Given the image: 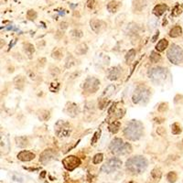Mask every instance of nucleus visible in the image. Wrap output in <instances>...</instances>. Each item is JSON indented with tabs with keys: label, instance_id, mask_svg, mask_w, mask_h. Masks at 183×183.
I'll return each instance as SVG.
<instances>
[{
	"label": "nucleus",
	"instance_id": "obj_1",
	"mask_svg": "<svg viewBox=\"0 0 183 183\" xmlns=\"http://www.w3.org/2000/svg\"><path fill=\"white\" fill-rule=\"evenodd\" d=\"M147 164L148 163L146 158L142 156H136V157L130 158L127 161L126 166L129 172H131L134 175H138L143 173L146 169Z\"/></svg>",
	"mask_w": 183,
	"mask_h": 183
},
{
	"label": "nucleus",
	"instance_id": "obj_2",
	"mask_svg": "<svg viewBox=\"0 0 183 183\" xmlns=\"http://www.w3.org/2000/svg\"><path fill=\"white\" fill-rule=\"evenodd\" d=\"M144 127L140 121L132 120L124 129V135L127 138L136 141L138 140L143 135Z\"/></svg>",
	"mask_w": 183,
	"mask_h": 183
},
{
	"label": "nucleus",
	"instance_id": "obj_3",
	"mask_svg": "<svg viewBox=\"0 0 183 183\" xmlns=\"http://www.w3.org/2000/svg\"><path fill=\"white\" fill-rule=\"evenodd\" d=\"M109 148L114 155H126L132 152L131 145L129 143H125L121 138H114L111 142Z\"/></svg>",
	"mask_w": 183,
	"mask_h": 183
},
{
	"label": "nucleus",
	"instance_id": "obj_4",
	"mask_svg": "<svg viewBox=\"0 0 183 183\" xmlns=\"http://www.w3.org/2000/svg\"><path fill=\"white\" fill-rule=\"evenodd\" d=\"M150 97V91L145 85H139L136 89L135 93L133 95L132 100L133 103L136 104H146L149 101Z\"/></svg>",
	"mask_w": 183,
	"mask_h": 183
},
{
	"label": "nucleus",
	"instance_id": "obj_5",
	"mask_svg": "<svg viewBox=\"0 0 183 183\" xmlns=\"http://www.w3.org/2000/svg\"><path fill=\"white\" fill-rule=\"evenodd\" d=\"M168 59L173 64H180L183 63V49L176 44H172L167 52Z\"/></svg>",
	"mask_w": 183,
	"mask_h": 183
},
{
	"label": "nucleus",
	"instance_id": "obj_6",
	"mask_svg": "<svg viewBox=\"0 0 183 183\" xmlns=\"http://www.w3.org/2000/svg\"><path fill=\"white\" fill-rule=\"evenodd\" d=\"M147 74H148V78L152 82H153L154 83L160 84L161 82H163L166 80L167 74H168V71L165 68L157 67V68L150 69L148 71Z\"/></svg>",
	"mask_w": 183,
	"mask_h": 183
},
{
	"label": "nucleus",
	"instance_id": "obj_7",
	"mask_svg": "<svg viewBox=\"0 0 183 183\" xmlns=\"http://www.w3.org/2000/svg\"><path fill=\"white\" fill-rule=\"evenodd\" d=\"M72 127L69 123L63 120H59L55 125V134L59 138H65L70 136Z\"/></svg>",
	"mask_w": 183,
	"mask_h": 183
},
{
	"label": "nucleus",
	"instance_id": "obj_8",
	"mask_svg": "<svg viewBox=\"0 0 183 183\" xmlns=\"http://www.w3.org/2000/svg\"><path fill=\"white\" fill-rule=\"evenodd\" d=\"M122 165V161L117 158H113L107 160L101 168V172L103 173H112L118 169Z\"/></svg>",
	"mask_w": 183,
	"mask_h": 183
},
{
	"label": "nucleus",
	"instance_id": "obj_9",
	"mask_svg": "<svg viewBox=\"0 0 183 183\" xmlns=\"http://www.w3.org/2000/svg\"><path fill=\"white\" fill-rule=\"evenodd\" d=\"M100 87V81L95 77H88L84 82L83 90L88 92L89 94H95Z\"/></svg>",
	"mask_w": 183,
	"mask_h": 183
},
{
	"label": "nucleus",
	"instance_id": "obj_10",
	"mask_svg": "<svg viewBox=\"0 0 183 183\" xmlns=\"http://www.w3.org/2000/svg\"><path fill=\"white\" fill-rule=\"evenodd\" d=\"M63 164L67 170L72 171L81 165V159L75 156H68L63 159Z\"/></svg>",
	"mask_w": 183,
	"mask_h": 183
},
{
	"label": "nucleus",
	"instance_id": "obj_11",
	"mask_svg": "<svg viewBox=\"0 0 183 183\" xmlns=\"http://www.w3.org/2000/svg\"><path fill=\"white\" fill-rule=\"evenodd\" d=\"M55 157H56V152L53 149L49 148V149L44 150L42 153L40 154V161L43 165H45L48 162H50L51 159H55Z\"/></svg>",
	"mask_w": 183,
	"mask_h": 183
},
{
	"label": "nucleus",
	"instance_id": "obj_12",
	"mask_svg": "<svg viewBox=\"0 0 183 183\" xmlns=\"http://www.w3.org/2000/svg\"><path fill=\"white\" fill-rule=\"evenodd\" d=\"M90 26H91L92 30H93L95 33L98 34V33H100L102 30L105 27L106 25H105V23H104V21H102V20H99V19H93V20L90 21Z\"/></svg>",
	"mask_w": 183,
	"mask_h": 183
},
{
	"label": "nucleus",
	"instance_id": "obj_13",
	"mask_svg": "<svg viewBox=\"0 0 183 183\" xmlns=\"http://www.w3.org/2000/svg\"><path fill=\"white\" fill-rule=\"evenodd\" d=\"M18 159L21 161H30L35 159V154L33 152L27 150H23L18 154Z\"/></svg>",
	"mask_w": 183,
	"mask_h": 183
},
{
	"label": "nucleus",
	"instance_id": "obj_14",
	"mask_svg": "<svg viewBox=\"0 0 183 183\" xmlns=\"http://www.w3.org/2000/svg\"><path fill=\"white\" fill-rule=\"evenodd\" d=\"M65 112L67 114H69L72 117H75L79 114V108L78 105L73 104V103H68L66 107H65Z\"/></svg>",
	"mask_w": 183,
	"mask_h": 183
},
{
	"label": "nucleus",
	"instance_id": "obj_15",
	"mask_svg": "<svg viewBox=\"0 0 183 183\" xmlns=\"http://www.w3.org/2000/svg\"><path fill=\"white\" fill-rule=\"evenodd\" d=\"M10 149V144H9V140L7 136L3 135L1 136V152L2 154H7L8 153V151Z\"/></svg>",
	"mask_w": 183,
	"mask_h": 183
},
{
	"label": "nucleus",
	"instance_id": "obj_16",
	"mask_svg": "<svg viewBox=\"0 0 183 183\" xmlns=\"http://www.w3.org/2000/svg\"><path fill=\"white\" fill-rule=\"evenodd\" d=\"M120 74H121V70L119 67H114V68H111L109 71H108V73H107V76H108V79L111 80V81H114V80H117L119 77H120Z\"/></svg>",
	"mask_w": 183,
	"mask_h": 183
},
{
	"label": "nucleus",
	"instance_id": "obj_17",
	"mask_svg": "<svg viewBox=\"0 0 183 183\" xmlns=\"http://www.w3.org/2000/svg\"><path fill=\"white\" fill-rule=\"evenodd\" d=\"M114 91H115V85H114V84L108 85V86L104 89V93H103V95H102V96H101V99L106 100L107 98H109L111 95H114Z\"/></svg>",
	"mask_w": 183,
	"mask_h": 183
},
{
	"label": "nucleus",
	"instance_id": "obj_18",
	"mask_svg": "<svg viewBox=\"0 0 183 183\" xmlns=\"http://www.w3.org/2000/svg\"><path fill=\"white\" fill-rule=\"evenodd\" d=\"M167 8H168V6H167L166 4L161 3V4L157 5V6L154 8V9H153V13H154L155 16H157V17H160L161 15L164 14V12L167 10Z\"/></svg>",
	"mask_w": 183,
	"mask_h": 183
},
{
	"label": "nucleus",
	"instance_id": "obj_19",
	"mask_svg": "<svg viewBox=\"0 0 183 183\" xmlns=\"http://www.w3.org/2000/svg\"><path fill=\"white\" fill-rule=\"evenodd\" d=\"M120 6H121V3L119 1L112 0V1H110L107 5V10L110 13H115L118 10V8H120Z\"/></svg>",
	"mask_w": 183,
	"mask_h": 183
},
{
	"label": "nucleus",
	"instance_id": "obj_20",
	"mask_svg": "<svg viewBox=\"0 0 183 183\" xmlns=\"http://www.w3.org/2000/svg\"><path fill=\"white\" fill-rule=\"evenodd\" d=\"M146 6V0H134L133 1V8L136 11L143 10Z\"/></svg>",
	"mask_w": 183,
	"mask_h": 183
},
{
	"label": "nucleus",
	"instance_id": "obj_21",
	"mask_svg": "<svg viewBox=\"0 0 183 183\" xmlns=\"http://www.w3.org/2000/svg\"><path fill=\"white\" fill-rule=\"evenodd\" d=\"M181 35H182V28L180 26H178V25L173 27L169 31V36L171 38H178Z\"/></svg>",
	"mask_w": 183,
	"mask_h": 183
},
{
	"label": "nucleus",
	"instance_id": "obj_22",
	"mask_svg": "<svg viewBox=\"0 0 183 183\" xmlns=\"http://www.w3.org/2000/svg\"><path fill=\"white\" fill-rule=\"evenodd\" d=\"M120 127H121V123L119 121H114V122H112V123L109 125V130H110V132L111 133H113V134H116L118 131H119V129H120Z\"/></svg>",
	"mask_w": 183,
	"mask_h": 183
},
{
	"label": "nucleus",
	"instance_id": "obj_23",
	"mask_svg": "<svg viewBox=\"0 0 183 183\" xmlns=\"http://www.w3.org/2000/svg\"><path fill=\"white\" fill-rule=\"evenodd\" d=\"M168 46H169V41L166 39H162L156 45V50L158 51H163V50H165V49L168 48Z\"/></svg>",
	"mask_w": 183,
	"mask_h": 183
},
{
	"label": "nucleus",
	"instance_id": "obj_24",
	"mask_svg": "<svg viewBox=\"0 0 183 183\" xmlns=\"http://www.w3.org/2000/svg\"><path fill=\"white\" fill-rule=\"evenodd\" d=\"M14 83L16 85V87L19 90H22L24 85H25V78L21 75L17 76L14 80Z\"/></svg>",
	"mask_w": 183,
	"mask_h": 183
},
{
	"label": "nucleus",
	"instance_id": "obj_25",
	"mask_svg": "<svg viewBox=\"0 0 183 183\" xmlns=\"http://www.w3.org/2000/svg\"><path fill=\"white\" fill-rule=\"evenodd\" d=\"M16 143H17V146L19 147H26L28 145V141L26 136L16 137Z\"/></svg>",
	"mask_w": 183,
	"mask_h": 183
},
{
	"label": "nucleus",
	"instance_id": "obj_26",
	"mask_svg": "<svg viewBox=\"0 0 183 183\" xmlns=\"http://www.w3.org/2000/svg\"><path fill=\"white\" fill-rule=\"evenodd\" d=\"M88 50V47L85 43H82L80 45H78L75 49V53L77 55H83L87 52Z\"/></svg>",
	"mask_w": 183,
	"mask_h": 183
},
{
	"label": "nucleus",
	"instance_id": "obj_27",
	"mask_svg": "<svg viewBox=\"0 0 183 183\" xmlns=\"http://www.w3.org/2000/svg\"><path fill=\"white\" fill-rule=\"evenodd\" d=\"M136 50L134 49H131L127 53V55H126V62H127V63H131L133 62V60L135 59V58H136Z\"/></svg>",
	"mask_w": 183,
	"mask_h": 183
},
{
	"label": "nucleus",
	"instance_id": "obj_28",
	"mask_svg": "<svg viewBox=\"0 0 183 183\" xmlns=\"http://www.w3.org/2000/svg\"><path fill=\"white\" fill-rule=\"evenodd\" d=\"M24 50H25L26 54L28 56V58H31V55L34 53L35 49H34V46L32 44L27 43L26 45H24Z\"/></svg>",
	"mask_w": 183,
	"mask_h": 183
},
{
	"label": "nucleus",
	"instance_id": "obj_29",
	"mask_svg": "<svg viewBox=\"0 0 183 183\" xmlns=\"http://www.w3.org/2000/svg\"><path fill=\"white\" fill-rule=\"evenodd\" d=\"M50 116V114L47 110H40L39 111V119L41 121H47Z\"/></svg>",
	"mask_w": 183,
	"mask_h": 183
},
{
	"label": "nucleus",
	"instance_id": "obj_30",
	"mask_svg": "<svg viewBox=\"0 0 183 183\" xmlns=\"http://www.w3.org/2000/svg\"><path fill=\"white\" fill-rule=\"evenodd\" d=\"M160 59H161V56L158 53V52H156V51H152L151 52V55H150V60L153 63H159V60H160Z\"/></svg>",
	"mask_w": 183,
	"mask_h": 183
},
{
	"label": "nucleus",
	"instance_id": "obj_31",
	"mask_svg": "<svg viewBox=\"0 0 183 183\" xmlns=\"http://www.w3.org/2000/svg\"><path fill=\"white\" fill-rule=\"evenodd\" d=\"M167 179H168V181L170 182V183L176 182L177 179H178V175H177V173L174 172V171H170V172L168 174V176H167Z\"/></svg>",
	"mask_w": 183,
	"mask_h": 183
},
{
	"label": "nucleus",
	"instance_id": "obj_32",
	"mask_svg": "<svg viewBox=\"0 0 183 183\" xmlns=\"http://www.w3.org/2000/svg\"><path fill=\"white\" fill-rule=\"evenodd\" d=\"M171 132L173 135H179L181 133V127L178 123H174L171 126Z\"/></svg>",
	"mask_w": 183,
	"mask_h": 183
},
{
	"label": "nucleus",
	"instance_id": "obj_33",
	"mask_svg": "<svg viewBox=\"0 0 183 183\" xmlns=\"http://www.w3.org/2000/svg\"><path fill=\"white\" fill-rule=\"evenodd\" d=\"M161 175H162V173H161V170L159 169H154L153 170L151 171V176H152V178H155V179H158V180L160 179Z\"/></svg>",
	"mask_w": 183,
	"mask_h": 183
},
{
	"label": "nucleus",
	"instance_id": "obj_34",
	"mask_svg": "<svg viewBox=\"0 0 183 183\" xmlns=\"http://www.w3.org/2000/svg\"><path fill=\"white\" fill-rule=\"evenodd\" d=\"M37 17H38V14H37V12H36L35 10H33V9H29V10L27 12V18L28 19H30V20L36 19Z\"/></svg>",
	"mask_w": 183,
	"mask_h": 183
},
{
	"label": "nucleus",
	"instance_id": "obj_35",
	"mask_svg": "<svg viewBox=\"0 0 183 183\" xmlns=\"http://www.w3.org/2000/svg\"><path fill=\"white\" fill-rule=\"evenodd\" d=\"M62 57H63L62 50H59V49H55L53 50V52H52V58H54L56 59H62Z\"/></svg>",
	"mask_w": 183,
	"mask_h": 183
},
{
	"label": "nucleus",
	"instance_id": "obj_36",
	"mask_svg": "<svg viewBox=\"0 0 183 183\" xmlns=\"http://www.w3.org/2000/svg\"><path fill=\"white\" fill-rule=\"evenodd\" d=\"M103 159H104V155L102 153H99V154H96L95 156L93 162H94V164H99L103 161Z\"/></svg>",
	"mask_w": 183,
	"mask_h": 183
},
{
	"label": "nucleus",
	"instance_id": "obj_37",
	"mask_svg": "<svg viewBox=\"0 0 183 183\" xmlns=\"http://www.w3.org/2000/svg\"><path fill=\"white\" fill-rule=\"evenodd\" d=\"M100 135H101V131L100 130L97 131V132H95V134L94 135L93 138H92V145H95V144L97 143V141H98V139L100 137Z\"/></svg>",
	"mask_w": 183,
	"mask_h": 183
},
{
	"label": "nucleus",
	"instance_id": "obj_38",
	"mask_svg": "<svg viewBox=\"0 0 183 183\" xmlns=\"http://www.w3.org/2000/svg\"><path fill=\"white\" fill-rule=\"evenodd\" d=\"M71 34H72V36H73L75 38H81V37H82V32L81 31V30H79V29H73V30H72Z\"/></svg>",
	"mask_w": 183,
	"mask_h": 183
},
{
	"label": "nucleus",
	"instance_id": "obj_39",
	"mask_svg": "<svg viewBox=\"0 0 183 183\" xmlns=\"http://www.w3.org/2000/svg\"><path fill=\"white\" fill-rule=\"evenodd\" d=\"M181 11H182V8H180V6H179V5H177V6L174 8V9L172 10V15H173V16H178V15L181 13Z\"/></svg>",
	"mask_w": 183,
	"mask_h": 183
},
{
	"label": "nucleus",
	"instance_id": "obj_40",
	"mask_svg": "<svg viewBox=\"0 0 183 183\" xmlns=\"http://www.w3.org/2000/svg\"><path fill=\"white\" fill-rule=\"evenodd\" d=\"M168 104L167 103H162V104H160V105L159 106V108H158V110H159V112H160V113H164L165 111H167L168 110Z\"/></svg>",
	"mask_w": 183,
	"mask_h": 183
},
{
	"label": "nucleus",
	"instance_id": "obj_41",
	"mask_svg": "<svg viewBox=\"0 0 183 183\" xmlns=\"http://www.w3.org/2000/svg\"><path fill=\"white\" fill-rule=\"evenodd\" d=\"M74 63H75V60H74V59L72 57V59H71V60H70V57H68V59H67V60H66V68H71L73 64H74Z\"/></svg>",
	"mask_w": 183,
	"mask_h": 183
},
{
	"label": "nucleus",
	"instance_id": "obj_42",
	"mask_svg": "<svg viewBox=\"0 0 183 183\" xmlns=\"http://www.w3.org/2000/svg\"><path fill=\"white\" fill-rule=\"evenodd\" d=\"M95 6V0H88L87 1V7L90 8V9H93Z\"/></svg>",
	"mask_w": 183,
	"mask_h": 183
},
{
	"label": "nucleus",
	"instance_id": "obj_43",
	"mask_svg": "<svg viewBox=\"0 0 183 183\" xmlns=\"http://www.w3.org/2000/svg\"><path fill=\"white\" fill-rule=\"evenodd\" d=\"M157 133H158L159 136H164L165 133H166V130H165L164 127H158V129H157Z\"/></svg>",
	"mask_w": 183,
	"mask_h": 183
},
{
	"label": "nucleus",
	"instance_id": "obj_44",
	"mask_svg": "<svg viewBox=\"0 0 183 183\" xmlns=\"http://www.w3.org/2000/svg\"><path fill=\"white\" fill-rule=\"evenodd\" d=\"M12 178H13L15 181H18V182H23V178L20 177V176H18V175H13Z\"/></svg>",
	"mask_w": 183,
	"mask_h": 183
},
{
	"label": "nucleus",
	"instance_id": "obj_45",
	"mask_svg": "<svg viewBox=\"0 0 183 183\" xmlns=\"http://www.w3.org/2000/svg\"><path fill=\"white\" fill-rule=\"evenodd\" d=\"M59 26H60V28H63V29H65L68 27V24L66 22H62L59 24Z\"/></svg>",
	"mask_w": 183,
	"mask_h": 183
},
{
	"label": "nucleus",
	"instance_id": "obj_46",
	"mask_svg": "<svg viewBox=\"0 0 183 183\" xmlns=\"http://www.w3.org/2000/svg\"><path fill=\"white\" fill-rule=\"evenodd\" d=\"M6 29H7V30H18V28H16L14 26H10V27H7Z\"/></svg>",
	"mask_w": 183,
	"mask_h": 183
},
{
	"label": "nucleus",
	"instance_id": "obj_47",
	"mask_svg": "<svg viewBox=\"0 0 183 183\" xmlns=\"http://www.w3.org/2000/svg\"><path fill=\"white\" fill-rule=\"evenodd\" d=\"M159 32L158 31V32H157V33L155 34V36L153 37V39H152V41H153V42H154V41H156V39H157V38L159 37Z\"/></svg>",
	"mask_w": 183,
	"mask_h": 183
},
{
	"label": "nucleus",
	"instance_id": "obj_48",
	"mask_svg": "<svg viewBox=\"0 0 183 183\" xmlns=\"http://www.w3.org/2000/svg\"><path fill=\"white\" fill-rule=\"evenodd\" d=\"M180 147L183 149V139H182V141H181V143H180Z\"/></svg>",
	"mask_w": 183,
	"mask_h": 183
},
{
	"label": "nucleus",
	"instance_id": "obj_49",
	"mask_svg": "<svg viewBox=\"0 0 183 183\" xmlns=\"http://www.w3.org/2000/svg\"><path fill=\"white\" fill-rule=\"evenodd\" d=\"M128 183H136L135 181H130V182H128Z\"/></svg>",
	"mask_w": 183,
	"mask_h": 183
}]
</instances>
